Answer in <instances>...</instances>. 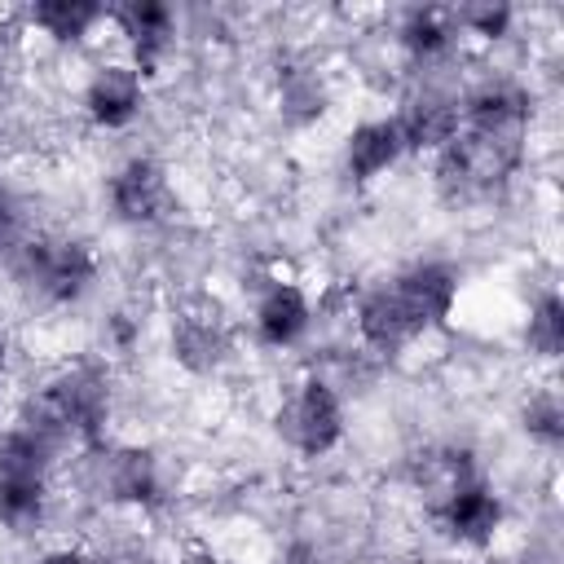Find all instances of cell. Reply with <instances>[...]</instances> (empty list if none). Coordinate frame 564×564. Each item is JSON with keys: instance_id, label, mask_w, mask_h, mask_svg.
Returning <instances> with one entry per match:
<instances>
[{"instance_id": "1", "label": "cell", "mask_w": 564, "mask_h": 564, "mask_svg": "<svg viewBox=\"0 0 564 564\" xmlns=\"http://www.w3.org/2000/svg\"><path fill=\"white\" fill-rule=\"evenodd\" d=\"M454 295H458V273L449 264H436V260L414 264L361 300L357 330L366 344L392 352V348L410 344L414 335H423L427 326H441L454 308Z\"/></svg>"}, {"instance_id": "2", "label": "cell", "mask_w": 564, "mask_h": 564, "mask_svg": "<svg viewBox=\"0 0 564 564\" xmlns=\"http://www.w3.org/2000/svg\"><path fill=\"white\" fill-rule=\"evenodd\" d=\"M106 410H110V388H106V375L97 366H75V370H62L44 392H35L22 410V432L40 436L48 449L66 436H84L93 441L106 423Z\"/></svg>"}, {"instance_id": "3", "label": "cell", "mask_w": 564, "mask_h": 564, "mask_svg": "<svg viewBox=\"0 0 564 564\" xmlns=\"http://www.w3.org/2000/svg\"><path fill=\"white\" fill-rule=\"evenodd\" d=\"M524 159V137H507V132H458L445 150H441V185L454 198H471V194H489L498 189Z\"/></svg>"}, {"instance_id": "4", "label": "cell", "mask_w": 564, "mask_h": 564, "mask_svg": "<svg viewBox=\"0 0 564 564\" xmlns=\"http://www.w3.org/2000/svg\"><path fill=\"white\" fill-rule=\"evenodd\" d=\"M13 269L26 286H35L44 300H79L97 273L93 264V251L84 242H70V238H35V242H22L13 251Z\"/></svg>"}, {"instance_id": "5", "label": "cell", "mask_w": 564, "mask_h": 564, "mask_svg": "<svg viewBox=\"0 0 564 564\" xmlns=\"http://www.w3.org/2000/svg\"><path fill=\"white\" fill-rule=\"evenodd\" d=\"M278 432L300 449V454H326L339 432H344V414H339V397L330 383L322 379H304L278 410Z\"/></svg>"}, {"instance_id": "6", "label": "cell", "mask_w": 564, "mask_h": 564, "mask_svg": "<svg viewBox=\"0 0 564 564\" xmlns=\"http://www.w3.org/2000/svg\"><path fill=\"white\" fill-rule=\"evenodd\" d=\"M110 203L115 216L128 225H154L172 212V189L159 163L150 159H128L115 176H110Z\"/></svg>"}, {"instance_id": "7", "label": "cell", "mask_w": 564, "mask_h": 564, "mask_svg": "<svg viewBox=\"0 0 564 564\" xmlns=\"http://www.w3.org/2000/svg\"><path fill=\"white\" fill-rule=\"evenodd\" d=\"M441 524L454 542H467V546H485L498 524H502V502L494 489L476 485V480H463L454 494H445L441 502Z\"/></svg>"}, {"instance_id": "8", "label": "cell", "mask_w": 564, "mask_h": 564, "mask_svg": "<svg viewBox=\"0 0 564 564\" xmlns=\"http://www.w3.org/2000/svg\"><path fill=\"white\" fill-rule=\"evenodd\" d=\"M141 70L137 66H101L93 79H88V93H84V106H88V119L101 123V128H123L132 123V115L141 110Z\"/></svg>"}, {"instance_id": "9", "label": "cell", "mask_w": 564, "mask_h": 564, "mask_svg": "<svg viewBox=\"0 0 564 564\" xmlns=\"http://www.w3.org/2000/svg\"><path fill=\"white\" fill-rule=\"evenodd\" d=\"M467 115V128L476 132H507V137H524V123H529V93L520 84H507V79H489L480 84L467 106L458 110Z\"/></svg>"}, {"instance_id": "10", "label": "cell", "mask_w": 564, "mask_h": 564, "mask_svg": "<svg viewBox=\"0 0 564 564\" xmlns=\"http://www.w3.org/2000/svg\"><path fill=\"white\" fill-rule=\"evenodd\" d=\"M392 123L405 150H445L458 137L463 115H458V101L449 97H414Z\"/></svg>"}, {"instance_id": "11", "label": "cell", "mask_w": 564, "mask_h": 564, "mask_svg": "<svg viewBox=\"0 0 564 564\" xmlns=\"http://www.w3.org/2000/svg\"><path fill=\"white\" fill-rule=\"evenodd\" d=\"M110 18H115V22H119V31L132 40L137 66H141V70H150V66L163 57L167 40H172V9H167V4H159V0H128V4L110 9Z\"/></svg>"}, {"instance_id": "12", "label": "cell", "mask_w": 564, "mask_h": 564, "mask_svg": "<svg viewBox=\"0 0 564 564\" xmlns=\"http://www.w3.org/2000/svg\"><path fill=\"white\" fill-rule=\"evenodd\" d=\"M308 317H313V313H308L304 291H300V286H286V282L269 286L264 300L256 304V330H260V339L273 344V348L295 344V339L308 330Z\"/></svg>"}, {"instance_id": "13", "label": "cell", "mask_w": 564, "mask_h": 564, "mask_svg": "<svg viewBox=\"0 0 564 564\" xmlns=\"http://www.w3.org/2000/svg\"><path fill=\"white\" fill-rule=\"evenodd\" d=\"M225 348H229V335H225V326H220L212 313H185V317L172 326V352H176V361L189 366V370H212V366H220Z\"/></svg>"}, {"instance_id": "14", "label": "cell", "mask_w": 564, "mask_h": 564, "mask_svg": "<svg viewBox=\"0 0 564 564\" xmlns=\"http://www.w3.org/2000/svg\"><path fill=\"white\" fill-rule=\"evenodd\" d=\"M101 480L110 489V498L119 502H154L159 498V467L145 449H115L106 454Z\"/></svg>"}, {"instance_id": "15", "label": "cell", "mask_w": 564, "mask_h": 564, "mask_svg": "<svg viewBox=\"0 0 564 564\" xmlns=\"http://www.w3.org/2000/svg\"><path fill=\"white\" fill-rule=\"evenodd\" d=\"M401 150H405V145H401V132H397L392 119L361 123V128H352V137H348V172H352L357 181H370V176H379L383 167H392Z\"/></svg>"}, {"instance_id": "16", "label": "cell", "mask_w": 564, "mask_h": 564, "mask_svg": "<svg viewBox=\"0 0 564 564\" xmlns=\"http://www.w3.org/2000/svg\"><path fill=\"white\" fill-rule=\"evenodd\" d=\"M48 445L22 427L0 436V485H44Z\"/></svg>"}, {"instance_id": "17", "label": "cell", "mask_w": 564, "mask_h": 564, "mask_svg": "<svg viewBox=\"0 0 564 564\" xmlns=\"http://www.w3.org/2000/svg\"><path fill=\"white\" fill-rule=\"evenodd\" d=\"M97 18H106V9L93 0H40L31 9V22L40 31H48L53 40H79V35H88V26Z\"/></svg>"}, {"instance_id": "18", "label": "cell", "mask_w": 564, "mask_h": 564, "mask_svg": "<svg viewBox=\"0 0 564 564\" xmlns=\"http://www.w3.org/2000/svg\"><path fill=\"white\" fill-rule=\"evenodd\" d=\"M524 339H529L533 352L560 357V348H564V304H560V295H542V300H538V308L529 313Z\"/></svg>"}, {"instance_id": "19", "label": "cell", "mask_w": 564, "mask_h": 564, "mask_svg": "<svg viewBox=\"0 0 564 564\" xmlns=\"http://www.w3.org/2000/svg\"><path fill=\"white\" fill-rule=\"evenodd\" d=\"M401 44H405L410 53H419V57L441 53V48L449 44V22H445V13H436V9H414V13L405 18V26H401Z\"/></svg>"}, {"instance_id": "20", "label": "cell", "mask_w": 564, "mask_h": 564, "mask_svg": "<svg viewBox=\"0 0 564 564\" xmlns=\"http://www.w3.org/2000/svg\"><path fill=\"white\" fill-rule=\"evenodd\" d=\"M44 516V485H0V524L31 529Z\"/></svg>"}, {"instance_id": "21", "label": "cell", "mask_w": 564, "mask_h": 564, "mask_svg": "<svg viewBox=\"0 0 564 564\" xmlns=\"http://www.w3.org/2000/svg\"><path fill=\"white\" fill-rule=\"evenodd\" d=\"M524 427L529 436H538L542 445H560L564 441V405L555 392H538L529 405H524Z\"/></svg>"}, {"instance_id": "22", "label": "cell", "mask_w": 564, "mask_h": 564, "mask_svg": "<svg viewBox=\"0 0 564 564\" xmlns=\"http://www.w3.org/2000/svg\"><path fill=\"white\" fill-rule=\"evenodd\" d=\"M507 22H511V9H507V4H467V9H463V26H471V31L485 35V40L507 35Z\"/></svg>"}, {"instance_id": "23", "label": "cell", "mask_w": 564, "mask_h": 564, "mask_svg": "<svg viewBox=\"0 0 564 564\" xmlns=\"http://www.w3.org/2000/svg\"><path fill=\"white\" fill-rule=\"evenodd\" d=\"M18 234H22V212H18L13 194L0 189V251H18V247H22Z\"/></svg>"}, {"instance_id": "24", "label": "cell", "mask_w": 564, "mask_h": 564, "mask_svg": "<svg viewBox=\"0 0 564 564\" xmlns=\"http://www.w3.org/2000/svg\"><path fill=\"white\" fill-rule=\"evenodd\" d=\"M40 564H97V560H88V555H79V551H48Z\"/></svg>"}, {"instance_id": "25", "label": "cell", "mask_w": 564, "mask_h": 564, "mask_svg": "<svg viewBox=\"0 0 564 564\" xmlns=\"http://www.w3.org/2000/svg\"><path fill=\"white\" fill-rule=\"evenodd\" d=\"M4 361H9V339H4V330H0V375H4Z\"/></svg>"}]
</instances>
